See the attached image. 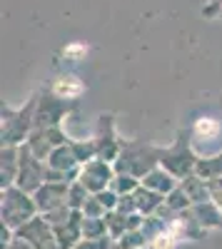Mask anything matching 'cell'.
<instances>
[{
	"instance_id": "obj_1",
	"label": "cell",
	"mask_w": 222,
	"mask_h": 249,
	"mask_svg": "<svg viewBox=\"0 0 222 249\" xmlns=\"http://www.w3.org/2000/svg\"><path fill=\"white\" fill-rule=\"evenodd\" d=\"M55 90H57L60 95H77V92H80V82H77L75 77H63V80H57Z\"/></svg>"
},
{
	"instance_id": "obj_2",
	"label": "cell",
	"mask_w": 222,
	"mask_h": 249,
	"mask_svg": "<svg viewBox=\"0 0 222 249\" xmlns=\"http://www.w3.org/2000/svg\"><path fill=\"white\" fill-rule=\"evenodd\" d=\"M197 132H205V135H215L217 132V124L215 122H210V120H203L197 124Z\"/></svg>"
}]
</instances>
